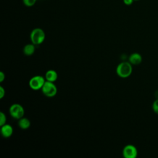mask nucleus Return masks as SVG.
I'll return each mask as SVG.
<instances>
[{
	"label": "nucleus",
	"instance_id": "nucleus-1",
	"mask_svg": "<svg viewBox=\"0 0 158 158\" xmlns=\"http://www.w3.org/2000/svg\"><path fill=\"white\" fill-rule=\"evenodd\" d=\"M132 65L129 62H122L116 68V73L121 78H127L132 73Z\"/></svg>",
	"mask_w": 158,
	"mask_h": 158
},
{
	"label": "nucleus",
	"instance_id": "nucleus-2",
	"mask_svg": "<svg viewBox=\"0 0 158 158\" xmlns=\"http://www.w3.org/2000/svg\"><path fill=\"white\" fill-rule=\"evenodd\" d=\"M30 36L33 44L35 45H39L44 41L46 35L43 29L40 28H36L31 31Z\"/></svg>",
	"mask_w": 158,
	"mask_h": 158
},
{
	"label": "nucleus",
	"instance_id": "nucleus-3",
	"mask_svg": "<svg viewBox=\"0 0 158 158\" xmlns=\"http://www.w3.org/2000/svg\"><path fill=\"white\" fill-rule=\"evenodd\" d=\"M46 81L45 78L41 75H35L30 78L29 86L33 90H39L42 88Z\"/></svg>",
	"mask_w": 158,
	"mask_h": 158
},
{
	"label": "nucleus",
	"instance_id": "nucleus-4",
	"mask_svg": "<svg viewBox=\"0 0 158 158\" xmlns=\"http://www.w3.org/2000/svg\"><path fill=\"white\" fill-rule=\"evenodd\" d=\"M42 92L47 97H53L54 96L57 91L56 86L54 84V82H51L46 81H45L44 85L41 88Z\"/></svg>",
	"mask_w": 158,
	"mask_h": 158
},
{
	"label": "nucleus",
	"instance_id": "nucleus-5",
	"mask_svg": "<svg viewBox=\"0 0 158 158\" xmlns=\"http://www.w3.org/2000/svg\"><path fill=\"white\" fill-rule=\"evenodd\" d=\"M9 113L13 118L20 119L23 117L25 110L22 105L16 103L10 106L9 108Z\"/></svg>",
	"mask_w": 158,
	"mask_h": 158
},
{
	"label": "nucleus",
	"instance_id": "nucleus-6",
	"mask_svg": "<svg viewBox=\"0 0 158 158\" xmlns=\"http://www.w3.org/2000/svg\"><path fill=\"white\" fill-rule=\"evenodd\" d=\"M122 154L125 158H136L138 156V150L134 145L127 144L123 148Z\"/></svg>",
	"mask_w": 158,
	"mask_h": 158
},
{
	"label": "nucleus",
	"instance_id": "nucleus-7",
	"mask_svg": "<svg viewBox=\"0 0 158 158\" xmlns=\"http://www.w3.org/2000/svg\"><path fill=\"white\" fill-rule=\"evenodd\" d=\"M142 56L139 53L133 52L128 57V62L134 65H139L142 62Z\"/></svg>",
	"mask_w": 158,
	"mask_h": 158
},
{
	"label": "nucleus",
	"instance_id": "nucleus-8",
	"mask_svg": "<svg viewBox=\"0 0 158 158\" xmlns=\"http://www.w3.org/2000/svg\"><path fill=\"white\" fill-rule=\"evenodd\" d=\"M1 127V133L3 137L9 138L12 136L13 133V128L10 125L6 123Z\"/></svg>",
	"mask_w": 158,
	"mask_h": 158
},
{
	"label": "nucleus",
	"instance_id": "nucleus-9",
	"mask_svg": "<svg viewBox=\"0 0 158 158\" xmlns=\"http://www.w3.org/2000/svg\"><path fill=\"white\" fill-rule=\"evenodd\" d=\"M57 73L54 70H48L45 74V79L46 81L54 82L57 79Z\"/></svg>",
	"mask_w": 158,
	"mask_h": 158
},
{
	"label": "nucleus",
	"instance_id": "nucleus-10",
	"mask_svg": "<svg viewBox=\"0 0 158 158\" xmlns=\"http://www.w3.org/2000/svg\"><path fill=\"white\" fill-rule=\"evenodd\" d=\"M18 125L19 127L22 129V130H27L28 129L31 125V122L30 121L25 117H22L20 119H19V122H18Z\"/></svg>",
	"mask_w": 158,
	"mask_h": 158
},
{
	"label": "nucleus",
	"instance_id": "nucleus-11",
	"mask_svg": "<svg viewBox=\"0 0 158 158\" xmlns=\"http://www.w3.org/2000/svg\"><path fill=\"white\" fill-rule=\"evenodd\" d=\"M35 51V46L34 44H26L23 49V52L25 55L30 56L34 54Z\"/></svg>",
	"mask_w": 158,
	"mask_h": 158
},
{
	"label": "nucleus",
	"instance_id": "nucleus-12",
	"mask_svg": "<svg viewBox=\"0 0 158 158\" xmlns=\"http://www.w3.org/2000/svg\"><path fill=\"white\" fill-rule=\"evenodd\" d=\"M36 2V0H23V3L27 7L33 6Z\"/></svg>",
	"mask_w": 158,
	"mask_h": 158
},
{
	"label": "nucleus",
	"instance_id": "nucleus-13",
	"mask_svg": "<svg viewBox=\"0 0 158 158\" xmlns=\"http://www.w3.org/2000/svg\"><path fill=\"white\" fill-rule=\"evenodd\" d=\"M6 123V116L2 112H0V125L2 126Z\"/></svg>",
	"mask_w": 158,
	"mask_h": 158
},
{
	"label": "nucleus",
	"instance_id": "nucleus-14",
	"mask_svg": "<svg viewBox=\"0 0 158 158\" xmlns=\"http://www.w3.org/2000/svg\"><path fill=\"white\" fill-rule=\"evenodd\" d=\"M152 108L154 113L158 115V98L156 99L152 103Z\"/></svg>",
	"mask_w": 158,
	"mask_h": 158
},
{
	"label": "nucleus",
	"instance_id": "nucleus-15",
	"mask_svg": "<svg viewBox=\"0 0 158 158\" xmlns=\"http://www.w3.org/2000/svg\"><path fill=\"white\" fill-rule=\"evenodd\" d=\"M5 96V89L2 86H0V98L2 99Z\"/></svg>",
	"mask_w": 158,
	"mask_h": 158
},
{
	"label": "nucleus",
	"instance_id": "nucleus-16",
	"mask_svg": "<svg viewBox=\"0 0 158 158\" xmlns=\"http://www.w3.org/2000/svg\"><path fill=\"white\" fill-rule=\"evenodd\" d=\"M134 0H123V3L127 6H130L133 4Z\"/></svg>",
	"mask_w": 158,
	"mask_h": 158
},
{
	"label": "nucleus",
	"instance_id": "nucleus-17",
	"mask_svg": "<svg viewBox=\"0 0 158 158\" xmlns=\"http://www.w3.org/2000/svg\"><path fill=\"white\" fill-rule=\"evenodd\" d=\"M5 79V74L2 72H0V82H2Z\"/></svg>",
	"mask_w": 158,
	"mask_h": 158
},
{
	"label": "nucleus",
	"instance_id": "nucleus-18",
	"mask_svg": "<svg viewBox=\"0 0 158 158\" xmlns=\"http://www.w3.org/2000/svg\"><path fill=\"white\" fill-rule=\"evenodd\" d=\"M134 1H139V0H134Z\"/></svg>",
	"mask_w": 158,
	"mask_h": 158
}]
</instances>
